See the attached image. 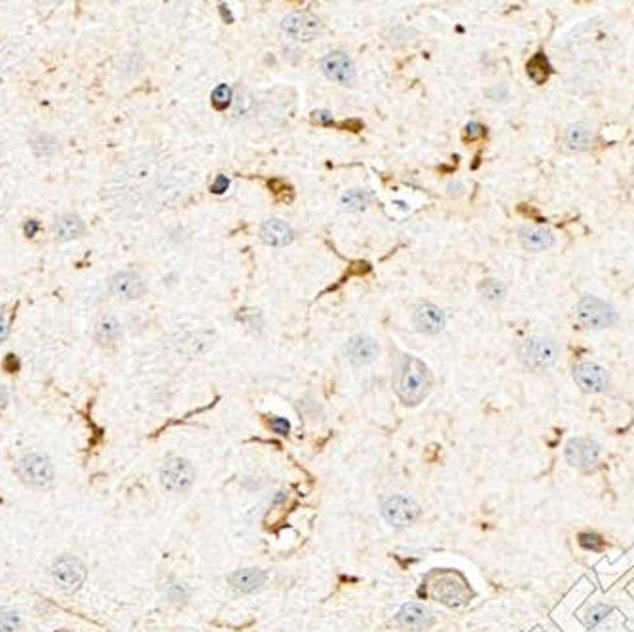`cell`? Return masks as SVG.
<instances>
[{
  "label": "cell",
  "mask_w": 634,
  "mask_h": 632,
  "mask_svg": "<svg viewBox=\"0 0 634 632\" xmlns=\"http://www.w3.org/2000/svg\"><path fill=\"white\" fill-rule=\"evenodd\" d=\"M19 366H21V363H19L18 355H12V353L6 355V359H4V369H6L8 372H18Z\"/></svg>",
  "instance_id": "obj_37"
},
{
  "label": "cell",
  "mask_w": 634,
  "mask_h": 632,
  "mask_svg": "<svg viewBox=\"0 0 634 632\" xmlns=\"http://www.w3.org/2000/svg\"><path fill=\"white\" fill-rule=\"evenodd\" d=\"M220 12H222V18H228V21H232V13L226 10V6H220Z\"/></svg>",
  "instance_id": "obj_41"
},
{
  "label": "cell",
  "mask_w": 634,
  "mask_h": 632,
  "mask_svg": "<svg viewBox=\"0 0 634 632\" xmlns=\"http://www.w3.org/2000/svg\"><path fill=\"white\" fill-rule=\"evenodd\" d=\"M369 201H371V192L359 189L346 190L340 198L342 207L348 209V211H361V209H365L369 205Z\"/></svg>",
  "instance_id": "obj_26"
},
{
  "label": "cell",
  "mask_w": 634,
  "mask_h": 632,
  "mask_svg": "<svg viewBox=\"0 0 634 632\" xmlns=\"http://www.w3.org/2000/svg\"><path fill=\"white\" fill-rule=\"evenodd\" d=\"M600 456V446L598 443L585 437L570 439L566 444V462L572 467L591 469L597 465Z\"/></svg>",
  "instance_id": "obj_10"
},
{
  "label": "cell",
  "mask_w": 634,
  "mask_h": 632,
  "mask_svg": "<svg viewBox=\"0 0 634 632\" xmlns=\"http://www.w3.org/2000/svg\"><path fill=\"white\" fill-rule=\"evenodd\" d=\"M378 352H380L378 342L374 340L372 336L366 335L354 336V338L348 342V346H346V353H348L349 363L354 366L371 365L372 361L378 357Z\"/></svg>",
  "instance_id": "obj_15"
},
{
  "label": "cell",
  "mask_w": 634,
  "mask_h": 632,
  "mask_svg": "<svg viewBox=\"0 0 634 632\" xmlns=\"http://www.w3.org/2000/svg\"><path fill=\"white\" fill-rule=\"evenodd\" d=\"M431 596L454 608L467 602V589L464 583H456L452 573H445V576H437V581L431 585Z\"/></svg>",
  "instance_id": "obj_12"
},
{
  "label": "cell",
  "mask_w": 634,
  "mask_h": 632,
  "mask_svg": "<svg viewBox=\"0 0 634 632\" xmlns=\"http://www.w3.org/2000/svg\"><path fill=\"white\" fill-rule=\"evenodd\" d=\"M578 319L587 328H608L617 321V311L606 300L589 294L578 302Z\"/></svg>",
  "instance_id": "obj_3"
},
{
  "label": "cell",
  "mask_w": 634,
  "mask_h": 632,
  "mask_svg": "<svg viewBox=\"0 0 634 632\" xmlns=\"http://www.w3.org/2000/svg\"><path fill=\"white\" fill-rule=\"evenodd\" d=\"M526 73L530 76L536 84H545L547 80H549L551 73H553V68H551V63L549 59L545 57V54H536L532 57L528 65H526Z\"/></svg>",
  "instance_id": "obj_23"
},
{
  "label": "cell",
  "mask_w": 634,
  "mask_h": 632,
  "mask_svg": "<svg viewBox=\"0 0 634 632\" xmlns=\"http://www.w3.org/2000/svg\"><path fill=\"white\" fill-rule=\"evenodd\" d=\"M8 335H10V327H8V321L4 319V316H0V344L6 340Z\"/></svg>",
  "instance_id": "obj_39"
},
{
  "label": "cell",
  "mask_w": 634,
  "mask_h": 632,
  "mask_svg": "<svg viewBox=\"0 0 634 632\" xmlns=\"http://www.w3.org/2000/svg\"><path fill=\"white\" fill-rule=\"evenodd\" d=\"M23 230H25V236H27V237H35V236H37V232L40 230V222H38V220H35V219L27 220V222H25V226H23Z\"/></svg>",
  "instance_id": "obj_38"
},
{
  "label": "cell",
  "mask_w": 634,
  "mask_h": 632,
  "mask_svg": "<svg viewBox=\"0 0 634 632\" xmlns=\"http://www.w3.org/2000/svg\"><path fill=\"white\" fill-rule=\"evenodd\" d=\"M482 135H484V128H482L479 122H469L467 126H465L464 139L475 141V139H481Z\"/></svg>",
  "instance_id": "obj_33"
},
{
  "label": "cell",
  "mask_w": 634,
  "mask_h": 632,
  "mask_svg": "<svg viewBox=\"0 0 634 632\" xmlns=\"http://www.w3.org/2000/svg\"><path fill=\"white\" fill-rule=\"evenodd\" d=\"M608 612H610V608H608V606H602V604H600V606H594V608H591V612H589V619H587V625L591 626V628H594V626H597L600 621L606 619Z\"/></svg>",
  "instance_id": "obj_31"
},
{
  "label": "cell",
  "mask_w": 634,
  "mask_h": 632,
  "mask_svg": "<svg viewBox=\"0 0 634 632\" xmlns=\"http://www.w3.org/2000/svg\"><path fill=\"white\" fill-rule=\"evenodd\" d=\"M319 67L329 80L340 85H352L355 82V65L344 52H330L321 59Z\"/></svg>",
  "instance_id": "obj_9"
},
{
  "label": "cell",
  "mask_w": 634,
  "mask_h": 632,
  "mask_svg": "<svg viewBox=\"0 0 634 632\" xmlns=\"http://www.w3.org/2000/svg\"><path fill=\"white\" fill-rule=\"evenodd\" d=\"M228 186H230V179L226 175H217V179H215L213 184H211V192L217 196L225 194L226 190H228Z\"/></svg>",
  "instance_id": "obj_35"
},
{
  "label": "cell",
  "mask_w": 634,
  "mask_h": 632,
  "mask_svg": "<svg viewBox=\"0 0 634 632\" xmlns=\"http://www.w3.org/2000/svg\"><path fill=\"white\" fill-rule=\"evenodd\" d=\"M293 228L280 219H270L261 226V239L272 247H285L293 242Z\"/></svg>",
  "instance_id": "obj_17"
},
{
  "label": "cell",
  "mask_w": 634,
  "mask_h": 632,
  "mask_svg": "<svg viewBox=\"0 0 634 632\" xmlns=\"http://www.w3.org/2000/svg\"><path fill=\"white\" fill-rule=\"evenodd\" d=\"M518 361L532 371H545L555 365L558 359V347L555 340L547 336H530L525 342H520L517 350Z\"/></svg>",
  "instance_id": "obj_2"
},
{
  "label": "cell",
  "mask_w": 634,
  "mask_h": 632,
  "mask_svg": "<svg viewBox=\"0 0 634 632\" xmlns=\"http://www.w3.org/2000/svg\"><path fill=\"white\" fill-rule=\"evenodd\" d=\"M122 338V325L114 316H104L95 323L93 328V340L99 346H114Z\"/></svg>",
  "instance_id": "obj_21"
},
{
  "label": "cell",
  "mask_w": 634,
  "mask_h": 632,
  "mask_svg": "<svg viewBox=\"0 0 634 632\" xmlns=\"http://www.w3.org/2000/svg\"><path fill=\"white\" fill-rule=\"evenodd\" d=\"M228 583L239 592H253L266 583V571L258 568H244L228 576Z\"/></svg>",
  "instance_id": "obj_19"
},
{
  "label": "cell",
  "mask_w": 634,
  "mask_h": 632,
  "mask_svg": "<svg viewBox=\"0 0 634 632\" xmlns=\"http://www.w3.org/2000/svg\"><path fill=\"white\" fill-rule=\"evenodd\" d=\"M137 59H140V54H128L126 55V63H124V73L129 74H139L140 65L137 63Z\"/></svg>",
  "instance_id": "obj_34"
},
{
  "label": "cell",
  "mask_w": 634,
  "mask_h": 632,
  "mask_svg": "<svg viewBox=\"0 0 634 632\" xmlns=\"http://www.w3.org/2000/svg\"><path fill=\"white\" fill-rule=\"evenodd\" d=\"M412 323L421 335H437L446 325V317L439 306L420 304L412 314Z\"/></svg>",
  "instance_id": "obj_14"
},
{
  "label": "cell",
  "mask_w": 634,
  "mask_h": 632,
  "mask_svg": "<svg viewBox=\"0 0 634 632\" xmlns=\"http://www.w3.org/2000/svg\"><path fill=\"white\" fill-rule=\"evenodd\" d=\"M382 517L395 528H407L420 517V505L407 496H393L382 505Z\"/></svg>",
  "instance_id": "obj_7"
},
{
  "label": "cell",
  "mask_w": 634,
  "mask_h": 632,
  "mask_svg": "<svg viewBox=\"0 0 634 632\" xmlns=\"http://www.w3.org/2000/svg\"><path fill=\"white\" fill-rule=\"evenodd\" d=\"M19 628H21V621L16 612L12 609L0 612V632H18Z\"/></svg>",
  "instance_id": "obj_29"
},
{
  "label": "cell",
  "mask_w": 634,
  "mask_h": 632,
  "mask_svg": "<svg viewBox=\"0 0 634 632\" xmlns=\"http://www.w3.org/2000/svg\"><path fill=\"white\" fill-rule=\"evenodd\" d=\"M592 137H594V131H592L591 124H570L564 129V135H562V145H564V150H568V153H583V150L591 148Z\"/></svg>",
  "instance_id": "obj_16"
},
{
  "label": "cell",
  "mask_w": 634,
  "mask_h": 632,
  "mask_svg": "<svg viewBox=\"0 0 634 632\" xmlns=\"http://www.w3.org/2000/svg\"><path fill=\"white\" fill-rule=\"evenodd\" d=\"M393 389L405 405L414 407L426 399L431 389V372L414 355H402L393 374Z\"/></svg>",
  "instance_id": "obj_1"
},
{
  "label": "cell",
  "mask_w": 634,
  "mask_h": 632,
  "mask_svg": "<svg viewBox=\"0 0 634 632\" xmlns=\"http://www.w3.org/2000/svg\"><path fill=\"white\" fill-rule=\"evenodd\" d=\"M196 479L194 467L184 458H169L160 469V480L171 492H184Z\"/></svg>",
  "instance_id": "obj_6"
},
{
  "label": "cell",
  "mask_w": 634,
  "mask_h": 632,
  "mask_svg": "<svg viewBox=\"0 0 634 632\" xmlns=\"http://www.w3.org/2000/svg\"><path fill=\"white\" fill-rule=\"evenodd\" d=\"M573 380L587 393H600L610 383V376H608L606 369H602L597 363H589V361L575 365V369H573Z\"/></svg>",
  "instance_id": "obj_11"
},
{
  "label": "cell",
  "mask_w": 634,
  "mask_h": 632,
  "mask_svg": "<svg viewBox=\"0 0 634 632\" xmlns=\"http://www.w3.org/2000/svg\"><path fill=\"white\" fill-rule=\"evenodd\" d=\"M16 473L25 484L29 487H48L49 482L54 480V465L46 456H40V454H29L19 460L18 467H16Z\"/></svg>",
  "instance_id": "obj_5"
},
{
  "label": "cell",
  "mask_w": 634,
  "mask_h": 632,
  "mask_svg": "<svg viewBox=\"0 0 634 632\" xmlns=\"http://www.w3.org/2000/svg\"><path fill=\"white\" fill-rule=\"evenodd\" d=\"M253 112V99L249 93H239L232 101V114L236 118H245Z\"/></svg>",
  "instance_id": "obj_28"
},
{
  "label": "cell",
  "mask_w": 634,
  "mask_h": 632,
  "mask_svg": "<svg viewBox=\"0 0 634 632\" xmlns=\"http://www.w3.org/2000/svg\"><path fill=\"white\" fill-rule=\"evenodd\" d=\"M54 237L57 242H71V239H76L85 232L84 220L80 219L78 215L74 213H65L59 215L57 219L54 220Z\"/></svg>",
  "instance_id": "obj_20"
},
{
  "label": "cell",
  "mask_w": 634,
  "mask_h": 632,
  "mask_svg": "<svg viewBox=\"0 0 634 632\" xmlns=\"http://www.w3.org/2000/svg\"><path fill=\"white\" fill-rule=\"evenodd\" d=\"M479 292H481V297L484 298L486 302L500 304L501 300L506 298V285H503L500 280L486 278V280L481 281V285H479Z\"/></svg>",
  "instance_id": "obj_25"
},
{
  "label": "cell",
  "mask_w": 634,
  "mask_h": 632,
  "mask_svg": "<svg viewBox=\"0 0 634 632\" xmlns=\"http://www.w3.org/2000/svg\"><path fill=\"white\" fill-rule=\"evenodd\" d=\"M232 101H234V92L232 88L228 84H220L217 85L211 93V103L217 110H226L228 107H232Z\"/></svg>",
  "instance_id": "obj_27"
},
{
  "label": "cell",
  "mask_w": 634,
  "mask_h": 632,
  "mask_svg": "<svg viewBox=\"0 0 634 632\" xmlns=\"http://www.w3.org/2000/svg\"><path fill=\"white\" fill-rule=\"evenodd\" d=\"M399 623L409 631H426L427 626H431L433 619L426 608H421L418 604H407L402 606L399 614Z\"/></svg>",
  "instance_id": "obj_22"
},
{
  "label": "cell",
  "mask_w": 634,
  "mask_h": 632,
  "mask_svg": "<svg viewBox=\"0 0 634 632\" xmlns=\"http://www.w3.org/2000/svg\"><path fill=\"white\" fill-rule=\"evenodd\" d=\"M311 118H313V122L323 124V126H330V124H333V116H330V112H327V110H316V112L311 114Z\"/></svg>",
  "instance_id": "obj_36"
},
{
  "label": "cell",
  "mask_w": 634,
  "mask_h": 632,
  "mask_svg": "<svg viewBox=\"0 0 634 632\" xmlns=\"http://www.w3.org/2000/svg\"><path fill=\"white\" fill-rule=\"evenodd\" d=\"M61 150V143L49 133H38L32 139V153L37 158H52Z\"/></svg>",
  "instance_id": "obj_24"
},
{
  "label": "cell",
  "mask_w": 634,
  "mask_h": 632,
  "mask_svg": "<svg viewBox=\"0 0 634 632\" xmlns=\"http://www.w3.org/2000/svg\"><path fill=\"white\" fill-rule=\"evenodd\" d=\"M281 29L287 37L297 42H310L323 31L321 19L311 12H293L281 21Z\"/></svg>",
  "instance_id": "obj_4"
},
{
  "label": "cell",
  "mask_w": 634,
  "mask_h": 632,
  "mask_svg": "<svg viewBox=\"0 0 634 632\" xmlns=\"http://www.w3.org/2000/svg\"><path fill=\"white\" fill-rule=\"evenodd\" d=\"M110 291L120 300H137L145 297L147 283L135 272H120L110 280Z\"/></svg>",
  "instance_id": "obj_13"
},
{
  "label": "cell",
  "mask_w": 634,
  "mask_h": 632,
  "mask_svg": "<svg viewBox=\"0 0 634 632\" xmlns=\"http://www.w3.org/2000/svg\"><path fill=\"white\" fill-rule=\"evenodd\" d=\"M270 429L274 433H277V435H289V431H291V424H289L285 418L275 416V418L270 419Z\"/></svg>",
  "instance_id": "obj_32"
},
{
  "label": "cell",
  "mask_w": 634,
  "mask_h": 632,
  "mask_svg": "<svg viewBox=\"0 0 634 632\" xmlns=\"http://www.w3.org/2000/svg\"><path fill=\"white\" fill-rule=\"evenodd\" d=\"M52 578L55 585L65 592H74L82 587L85 579V568L78 559L74 556H61L55 560L54 568H52Z\"/></svg>",
  "instance_id": "obj_8"
},
{
  "label": "cell",
  "mask_w": 634,
  "mask_h": 632,
  "mask_svg": "<svg viewBox=\"0 0 634 632\" xmlns=\"http://www.w3.org/2000/svg\"><path fill=\"white\" fill-rule=\"evenodd\" d=\"M6 403H8V391L4 386H0V408L6 407Z\"/></svg>",
  "instance_id": "obj_40"
},
{
  "label": "cell",
  "mask_w": 634,
  "mask_h": 632,
  "mask_svg": "<svg viewBox=\"0 0 634 632\" xmlns=\"http://www.w3.org/2000/svg\"><path fill=\"white\" fill-rule=\"evenodd\" d=\"M580 543L581 547L591 549V551H602L604 549V541L600 539V535L597 534H581Z\"/></svg>",
  "instance_id": "obj_30"
},
{
  "label": "cell",
  "mask_w": 634,
  "mask_h": 632,
  "mask_svg": "<svg viewBox=\"0 0 634 632\" xmlns=\"http://www.w3.org/2000/svg\"><path fill=\"white\" fill-rule=\"evenodd\" d=\"M518 239H520L522 247L526 251H532V253L547 251L555 244V236L549 230L539 228V226H525L522 230L518 232Z\"/></svg>",
  "instance_id": "obj_18"
}]
</instances>
